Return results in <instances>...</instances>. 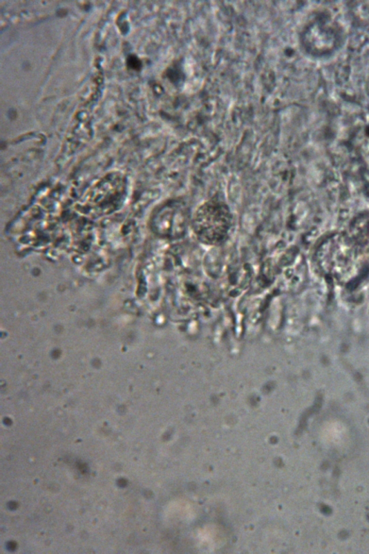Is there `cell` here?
I'll list each match as a JSON object with an SVG mask.
<instances>
[{
    "instance_id": "6da1fadb",
    "label": "cell",
    "mask_w": 369,
    "mask_h": 554,
    "mask_svg": "<svg viewBox=\"0 0 369 554\" xmlns=\"http://www.w3.org/2000/svg\"><path fill=\"white\" fill-rule=\"evenodd\" d=\"M231 216L226 204L214 198L201 205L193 216V229L197 238L208 245L223 243L228 237Z\"/></svg>"
}]
</instances>
